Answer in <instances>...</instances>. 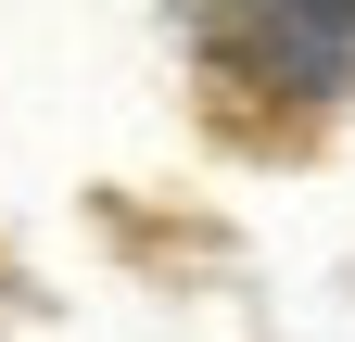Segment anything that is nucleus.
I'll return each instance as SVG.
<instances>
[{
  "label": "nucleus",
  "mask_w": 355,
  "mask_h": 342,
  "mask_svg": "<svg viewBox=\"0 0 355 342\" xmlns=\"http://www.w3.org/2000/svg\"><path fill=\"white\" fill-rule=\"evenodd\" d=\"M203 51L266 102H330L355 89V0H191Z\"/></svg>",
  "instance_id": "obj_1"
}]
</instances>
